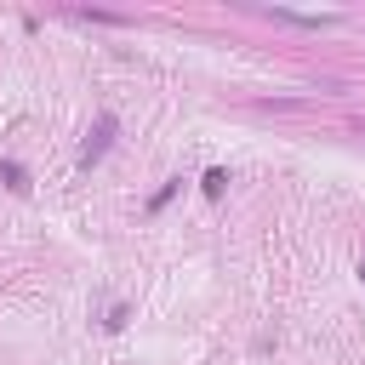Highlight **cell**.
<instances>
[{
	"label": "cell",
	"instance_id": "1",
	"mask_svg": "<svg viewBox=\"0 0 365 365\" xmlns=\"http://www.w3.org/2000/svg\"><path fill=\"white\" fill-rule=\"evenodd\" d=\"M114 131H120V120H114V114H97V125H91V137L80 143V165H97V160L108 154V143H114Z\"/></svg>",
	"mask_w": 365,
	"mask_h": 365
},
{
	"label": "cell",
	"instance_id": "2",
	"mask_svg": "<svg viewBox=\"0 0 365 365\" xmlns=\"http://www.w3.org/2000/svg\"><path fill=\"white\" fill-rule=\"evenodd\" d=\"M222 188H228V171H222V165H211V171L200 177V194H205V200H217Z\"/></svg>",
	"mask_w": 365,
	"mask_h": 365
},
{
	"label": "cell",
	"instance_id": "3",
	"mask_svg": "<svg viewBox=\"0 0 365 365\" xmlns=\"http://www.w3.org/2000/svg\"><path fill=\"white\" fill-rule=\"evenodd\" d=\"M0 177H6V182H11V188H17V194H23V188H29V171H23V165H17V160H0Z\"/></svg>",
	"mask_w": 365,
	"mask_h": 365
},
{
	"label": "cell",
	"instance_id": "4",
	"mask_svg": "<svg viewBox=\"0 0 365 365\" xmlns=\"http://www.w3.org/2000/svg\"><path fill=\"white\" fill-rule=\"evenodd\" d=\"M177 188H182V177H171V182H160V188H154V194H148V211H160V205H165V200H171V194H177Z\"/></svg>",
	"mask_w": 365,
	"mask_h": 365
},
{
	"label": "cell",
	"instance_id": "5",
	"mask_svg": "<svg viewBox=\"0 0 365 365\" xmlns=\"http://www.w3.org/2000/svg\"><path fill=\"white\" fill-rule=\"evenodd\" d=\"M359 279H365V262H359Z\"/></svg>",
	"mask_w": 365,
	"mask_h": 365
}]
</instances>
